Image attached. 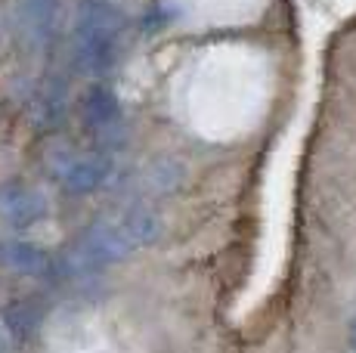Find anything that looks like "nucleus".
I'll return each mask as SVG.
<instances>
[{
	"label": "nucleus",
	"instance_id": "f257e3e1",
	"mask_svg": "<svg viewBox=\"0 0 356 353\" xmlns=\"http://www.w3.org/2000/svg\"><path fill=\"white\" fill-rule=\"evenodd\" d=\"M159 239V214L143 202L121 208L112 217H99L78 233L72 248L59 257L56 273L72 282H90L112 263L130 257L136 248Z\"/></svg>",
	"mask_w": 356,
	"mask_h": 353
},
{
	"label": "nucleus",
	"instance_id": "f03ea898",
	"mask_svg": "<svg viewBox=\"0 0 356 353\" xmlns=\"http://www.w3.org/2000/svg\"><path fill=\"white\" fill-rule=\"evenodd\" d=\"M130 35V19L115 0H78L74 6L68 63L81 78L102 81L121 63Z\"/></svg>",
	"mask_w": 356,
	"mask_h": 353
},
{
	"label": "nucleus",
	"instance_id": "7ed1b4c3",
	"mask_svg": "<svg viewBox=\"0 0 356 353\" xmlns=\"http://www.w3.org/2000/svg\"><path fill=\"white\" fill-rule=\"evenodd\" d=\"M78 115H81L84 131L90 133V140L97 142L99 152L115 155L127 146V137H130L127 115H124V106H121L118 93H115L108 84L93 81V84L84 90V97H81Z\"/></svg>",
	"mask_w": 356,
	"mask_h": 353
},
{
	"label": "nucleus",
	"instance_id": "20e7f679",
	"mask_svg": "<svg viewBox=\"0 0 356 353\" xmlns=\"http://www.w3.org/2000/svg\"><path fill=\"white\" fill-rule=\"evenodd\" d=\"M47 171L68 195H93L112 176V155L99 149L56 146L47 155Z\"/></svg>",
	"mask_w": 356,
	"mask_h": 353
},
{
	"label": "nucleus",
	"instance_id": "39448f33",
	"mask_svg": "<svg viewBox=\"0 0 356 353\" xmlns=\"http://www.w3.org/2000/svg\"><path fill=\"white\" fill-rule=\"evenodd\" d=\"M63 0H16L13 10V35L25 53H47L56 40Z\"/></svg>",
	"mask_w": 356,
	"mask_h": 353
},
{
	"label": "nucleus",
	"instance_id": "423d86ee",
	"mask_svg": "<svg viewBox=\"0 0 356 353\" xmlns=\"http://www.w3.org/2000/svg\"><path fill=\"white\" fill-rule=\"evenodd\" d=\"M50 205L40 189L25 180H6L0 186V220L10 229H31L47 217Z\"/></svg>",
	"mask_w": 356,
	"mask_h": 353
},
{
	"label": "nucleus",
	"instance_id": "0eeeda50",
	"mask_svg": "<svg viewBox=\"0 0 356 353\" xmlns=\"http://www.w3.org/2000/svg\"><path fill=\"white\" fill-rule=\"evenodd\" d=\"M25 112H29L34 131H40V133L59 131L68 118L65 81L63 78H44L40 84H34L29 99H25Z\"/></svg>",
	"mask_w": 356,
	"mask_h": 353
},
{
	"label": "nucleus",
	"instance_id": "6e6552de",
	"mask_svg": "<svg viewBox=\"0 0 356 353\" xmlns=\"http://www.w3.org/2000/svg\"><path fill=\"white\" fill-rule=\"evenodd\" d=\"M0 267L13 276H44L53 270V261L34 242L10 236L0 239Z\"/></svg>",
	"mask_w": 356,
	"mask_h": 353
},
{
	"label": "nucleus",
	"instance_id": "1a4fd4ad",
	"mask_svg": "<svg viewBox=\"0 0 356 353\" xmlns=\"http://www.w3.org/2000/svg\"><path fill=\"white\" fill-rule=\"evenodd\" d=\"M3 322H6V329H10L16 338H29L31 329L38 325V313H34L31 304H16V307L6 310Z\"/></svg>",
	"mask_w": 356,
	"mask_h": 353
},
{
	"label": "nucleus",
	"instance_id": "9d476101",
	"mask_svg": "<svg viewBox=\"0 0 356 353\" xmlns=\"http://www.w3.org/2000/svg\"><path fill=\"white\" fill-rule=\"evenodd\" d=\"M0 353H6V335H3V329H0Z\"/></svg>",
	"mask_w": 356,
	"mask_h": 353
},
{
	"label": "nucleus",
	"instance_id": "9b49d317",
	"mask_svg": "<svg viewBox=\"0 0 356 353\" xmlns=\"http://www.w3.org/2000/svg\"><path fill=\"white\" fill-rule=\"evenodd\" d=\"M353 350H356V322H353Z\"/></svg>",
	"mask_w": 356,
	"mask_h": 353
}]
</instances>
